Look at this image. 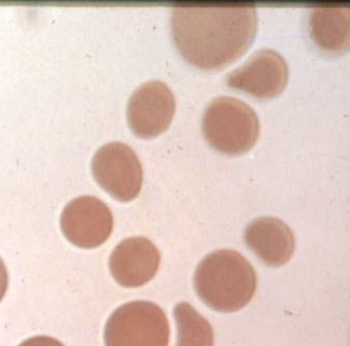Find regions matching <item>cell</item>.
<instances>
[{
    "label": "cell",
    "instance_id": "obj_12",
    "mask_svg": "<svg viewBox=\"0 0 350 346\" xmlns=\"http://www.w3.org/2000/svg\"><path fill=\"white\" fill-rule=\"evenodd\" d=\"M174 317L177 324V346L214 345L212 325L189 303L177 304Z\"/></svg>",
    "mask_w": 350,
    "mask_h": 346
},
{
    "label": "cell",
    "instance_id": "obj_13",
    "mask_svg": "<svg viewBox=\"0 0 350 346\" xmlns=\"http://www.w3.org/2000/svg\"><path fill=\"white\" fill-rule=\"evenodd\" d=\"M8 287V274L3 265V260L0 259V299L3 298L7 291Z\"/></svg>",
    "mask_w": 350,
    "mask_h": 346
},
{
    "label": "cell",
    "instance_id": "obj_4",
    "mask_svg": "<svg viewBox=\"0 0 350 346\" xmlns=\"http://www.w3.org/2000/svg\"><path fill=\"white\" fill-rule=\"evenodd\" d=\"M169 320L155 303L136 301L119 308L107 330V346H169Z\"/></svg>",
    "mask_w": 350,
    "mask_h": 346
},
{
    "label": "cell",
    "instance_id": "obj_1",
    "mask_svg": "<svg viewBox=\"0 0 350 346\" xmlns=\"http://www.w3.org/2000/svg\"><path fill=\"white\" fill-rule=\"evenodd\" d=\"M258 29L253 3L175 5L174 40L182 56L203 70L224 68L241 57Z\"/></svg>",
    "mask_w": 350,
    "mask_h": 346
},
{
    "label": "cell",
    "instance_id": "obj_5",
    "mask_svg": "<svg viewBox=\"0 0 350 346\" xmlns=\"http://www.w3.org/2000/svg\"><path fill=\"white\" fill-rule=\"evenodd\" d=\"M98 183L117 200L130 201L142 191V162L131 146L113 142L101 146L92 161Z\"/></svg>",
    "mask_w": 350,
    "mask_h": 346
},
{
    "label": "cell",
    "instance_id": "obj_11",
    "mask_svg": "<svg viewBox=\"0 0 350 346\" xmlns=\"http://www.w3.org/2000/svg\"><path fill=\"white\" fill-rule=\"evenodd\" d=\"M310 36L314 44L329 54L349 49L350 9L346 5H319L310 12Z\"/></svg>",
    "mask_w": 350,
    "mask_h": 346
},
{
    "label": "cell",
    "instance_id": "obj_9",
    "mask_svg": "<svg viewBox=\"0 0 350 346\" xmlns=\"http://www.w3.org/2000/svg\"><path fill=\"white\" fill-rule=\"evenodd\" d=\"M159 251L155 244L144 237L124 240L115 250L111 269L123 287H138L154 278L159 269Z\"/></svg>",
    "mask_w": 350,
    "mask_h": 346
},
{
    "label": "cell",
    "instance_id": "obj_6",
    "mask_svg": "<svg viewBox=\"0 0 350 346\" xmlns=\"http://www.w3.org/2000/svg\"><path fill=\"white\" fill-rule=\"evenodd\" d=\"M175 111L172 90L160 80H150L131 96L126 113L129 126L137 136L152 138L169 128Z\"/></svg>",
    "mask_w": 350,
    "mask_h": 346
},
{
    "label": "cell",
    "instance_id": "obj_8",
    "mask_svg": "<svg viewBox=\"0 0 350 346\" xmlns=\"http://www.w3.org/2000/svg\"><path fill=\"white\" fill-rule=\"evenodd\" d=\"M64 234L72 241L98 245L107 239L113 228L109 207L94 197H80L64 209L62 217Z\"/></svg>",
    "mask_w": 350,
    "mask_h": 346
},
{
    "label": "cell",
    "instance_id": "obj_7",
    "mask_svg": "<svg viewBox=\"0 0 350 346\" xmlns=\"http://www.w3.org/2000/svg\"><path fill=\"white\" fill-rule=\"evenodd\" d=\"M288 81V66L284 58L271 49H262L226 75L232 89L246 92L258 99L273 98L282 93Z\"/></svg>",
    "mask_w": 350,
    "mask_h": 346
},
{
    "label": "cell",
    "instance_id": "obj_2",
    "mask_svg": "<svg viewBox=\"0 0 350 346\" xmlns=\"http://www.w3.org/2000/svg\"><path fill=\"white\" fill-rule=\"evenodd\" d=\"M196 292L208 308L234 312L247 306L257 289V275L238 252L219 250L203 259L193 277Z\"/></svg>",
    "mask_w": 350,
    "mask_h": 346
},
{
    "label": "cell",
    "instance_id": "obj_3",
    "mask_svg": "<svg viewBox=\"0 0 350 346\" xmlns=\"http://www.w3.org/2000/svg\"><path fill=\"white\" fill-rule=\"evenodd\" d=\"M202 132L209 146L220 153L241 155L255 146L260 121L247 103L230 96H220L205 109Z\"/></svg>",
    "mask_w": 350,
    "mask_h": 346
},
{
    "label": "cell",
    "instance_id": "obj_10",
    "mask_svg": "<svg viewBox=\"0 0 350 346\" xmlns=\"http://www.w3.org/2000/svg\"><path fill=\"white\" fill-rule=\"evenodd\" d=\"M244 240L250 251L271 267L286 265L296 245L291 228L273 217H261L252 221L246 226Z\"/></svg>",
    "mask_w": 350,
    "mask_h": 346
}]
</instances>
